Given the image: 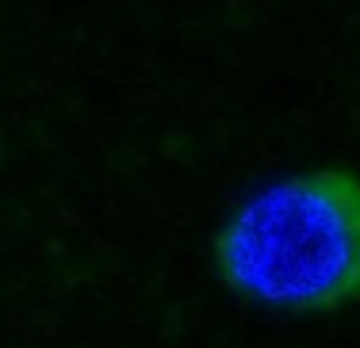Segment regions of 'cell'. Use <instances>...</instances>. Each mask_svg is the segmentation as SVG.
<instances>
[{
  "mask_svg": "<svg viewBox=\"0 0 360 348\" xmlns=\"http://www.w3.org/2000/svg\"><path fill=\"white\" fill-rule=\"evenodd\" d=\"M211 272L230 299L295 321L360 307V173L307 165L234 203L211 234Z\"/></svg>",
  "mask_w": 360,
  "mask_h": 348,
  "instance_id": "1",
  "label": "cell"
}]
</instances>
